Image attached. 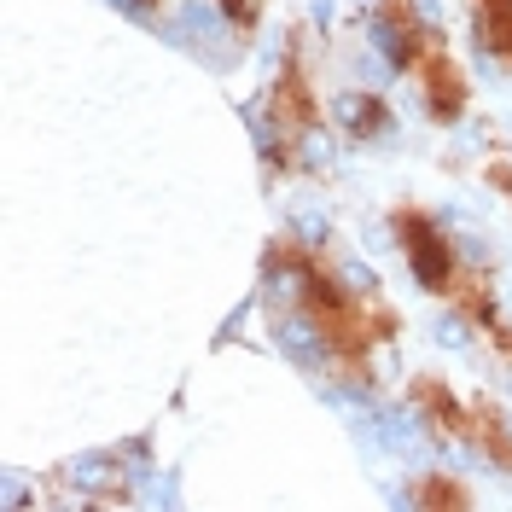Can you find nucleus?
<instances>
[{
  "label": "nucleus",
  "instance_id": "f257e3e1",
  "mask_svg": "<svg viewBox=\"0 0 512 512\" xmlns=\"http://www.w3.org/2000/svg\"><path fill=\"white\" fill-rule=\"evenodd\" d=\"M402 239H408V251H414L419 280H425V286H448V268H454L448 239H443L431 222H425L419 210H402Z\"/></svg>",
  "mask_w": 512,
  "mask_h": 512
},
{
  "label": "nucleus",
  "instance_id": "f03ea898",
  "mask_svg": "<svg viewBox=\"0 0 512 512\" xmlns=\"http://www.w3.org/2000/svg\"><path fill=\"white\" fill-rule=\"evenodd\" d=\"M419 88H425V99H431V111H437V117H454V111L466 105V82L454 76V64H448V59H425Z\"/></svg>",
  "mask_w": 512,
  "mask_h": 512
},
{
  "label": "nucleus",
  "instance_id": "7ed1b4c3",
  "mask_svg": "<svg viewBox=\"0 0 512 512\" xmlns=\"http://www.w3.org/2000/svg\"><path fill=\"white\" fill-rule=\"evenodd\" d=\"M408 495H414L419 507H466V501H472L466 483H448V478H419Z\"/></svg>",
  "mask_w": 512,
  "mask_h": 512
},
{
  "label": "nucleus",
  "instance_id": "20e7f679",
  "mask_svg": "<svg viewBox=\"0 0 512 512\" xmlns=\"http://www.w3.org/2000/svg\"><path fill=\"white\" fill-rule=\"evenodd\" d=\"M222 6H233V18H239V24H251V18H256V0H222Z\"/></svg>",
  "mask_w": 512,
  "mask_h": 512
}]
</instances>
